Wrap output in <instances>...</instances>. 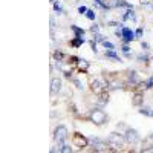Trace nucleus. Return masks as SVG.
<instances>
[{
  "label": "nucleus",
  "instance_id": "obj_5",
  "mask_svg": "<svg viewBox=\"0 0 153 153\" xmlns=\"http://www.w3.org/2000/svg\"><path fill=\"white\" fill-rule=\"evenodd\" d=\"M124 136H126V141L129 144H135V143L139 141V135H138V132L135 129H127Z\"/></svg>",
  "mask_w": 153,
  "mask_h": 153
},
{
  "label": "nucleus",
  "instance_id": "obj_3",
  "mask_svg": "<svg viewBox=\"0 0 153 153\" xmlns=\"http://www.w3.org/2000/svg\"><path fill=\"white\" fill-rule=\"evenodd\" d=\"M68 129L65 126H58L55 132H54V139H55V143H65V139L68 138Z\"/></svg>",
  "mask_w": 153,
  "mask_h": 153
},
{
  "label": "nucleus",
  "instance_id": "obj_28",
  "mask_svg": "<svg viewBox=\"0 0 153 153\" xmlns=\"http://www.w3.org/2000/svg\"><path fill=\"white\" fill-rule=\"evenodd\" d=\"M91 31H92V32H98V26H97V25H94V26L91 28Z\"/></svg>",
  "mask_w": 153,
  "mask_h": 153
},
{
  "label": "nucleus",
  "instance_id": "obj_23",
  "mask_svg": "<svg viewBox=\"0 0 153 153\" xmlns=\"http://www.w3.org/2000/svg\"><path fill=\"white\" fill-rule=\"evenodd\" d=\"M54 9L58 12V14H61V11H63V9H61V6H60L58 3H55V5H54Z\"/></svg>",
  "mask_w": 153,
  "mask_h": 153
},
{
  "label": "nucleus",
  "instance_id": "obj_10",
  "mask_svg": "<svg viewBox=\"0 0 153 153\" xmlns=\"http://www.w3.org/2000/svg\"><path fill=\"white\" fill-rule=\"evenodd\" d=\"M76 66H78V69H80V71H83V72H84V71H87V69H89V61H87V60L80 58L78 61H76Z\"/></svg>",
  "mask_w": 153,
  "mask_h": 153
},
{
  "label": "nucleus",
  "instance_id": "obj_20",
  "mask_svg": "<svg viewBox=\"0 0 153 153\" xmlns=\"http://www.w3.org/2000/svg\"><path fill=\"white\" fill-rule=\"evenodd\" d=\"M74 83H75V86L78 87V89H83V87H84V86H83V83H81L78 78H75V80H74Z\"/></svg>",
  "mask_w": 153,
  "mask_h": 153
},
{
  "label": "nucleus",
  "instance_id": "obj_16",
  "mask_svg": "<svg viewBox=\"0 0 153 153\" xmlns=\"http://www.w3.org/2000/svg\"><path fill=\"white\" fill-rule=\"evenodd\" d=\"M123 19H124V20H127V19H135V12H133V9H129V11H127Z\"/></svg>",
  "mask_w": 153,
  "mask_h": 153
},
{
  "label": "nucleus",
  "instance_id": "obj_2",
  "mask_svg": "<svg viewBox=\"0 0 153 153\" xmlns=\"http://www.w3.org/2000/svg\"><path fill=\"white\" fill-rule=\"evenodd\" d=\"M106 120H107L106 112L100 110V109L92 110V113H91V121H92V123H95L97 126H101V124H104V123H106Z\"/></svg>",
  "mask_w": 153,
  "mask_h": 153
},
{
  "label": "nucleus",
  "instance_id": "obj_24",
  "mask_svg": "<svg viewBox=\"0 0 153 153\" xmlns=\"http://www.w3.org/2000/svg\"><path fill=\"white\" fill-rule=\"evenodd\" d=\"M153 144V135H150V136H147V139H146V144Z\"/></svg>",
  "mask_w": 153,
  "mask_h": 153
},
{
  "label": "nucleus",
  "instance_id": "obj_19",
  "mask_svg": "<svg viewBox=\"0 0 153 153\" xmlns=\"http://www.w3.org/2000/svg\"><path fill=\"white\" fill-rule=\"evenodd\" d=\"M146 87H147V89H152V87H153V76H150V78L147 80V83H146Z\"/></svg>",
  "mask_w": 153,
  "mask_h": 153
},
{
  "label": "nucleus",
  "instance_id": "obj_30",
  "mask_svg": "<svg viewBox=\"0 0 153 153\" xmlns=\"http://www.w3.org/2000/svg\"><path fill=\"white\" fill-rule=\"evenodd\" d=\"M51 2H54V0H51Z\"/></svg>",
  "mask_w": 153,
  "mask_h": 153
},
{
  "label": "nucleus",
  "instance_id": "obj_25",
  "mask_svg": "<svg viewBox=\"0 0 153 153\" xmlns=\"http://www.w3.org/2000/svg\"><path fill=\"white\" fill-rule=\"evenodd\" d=\"M129 51H130V48L127 46V45H124V46H123V52H124V54H129Z\"/></svg>",
  "mask_w": 153,
  "mask_h": 153
},
{
  "label": "nucleus",
  "instance_id": "obj_21",
  "mask_svg": "<svg viewBox=\"0 0 153 153\" xmlns=\"http://www.w3.org/2000/svg\"><path fill=\"white\" fill-rule=\"evenodd\" d=\"M54 58H55V60H58V61H60V60H61V58H63V54H61V52H55V54H54Z\"/></svg>",
  "mask_w": 153,
  "mask_h": 153
},
{
  "label": "nucleus",
  "instance_id": "obj_6",
  "mask_svg": "<svg viewBox=\"0 0 153 153\" xmlns=\"http://www.w3.org/2000/svg\"><path fill=\"white\" fill-rule=\"evenodd\" d=\"M106 89H107V86L101 80H94L92 81V91L95 94H103V92H106Z\"/></svg>",
  "mask_w": 153,
  "mask_h": 153
},
{
  "label": "nucleus",
  "instance_id": "obj_22",
  "mask_svg": "<svg viewBox=\"0 0 153 153\" xmlns=\"http://www.w3.org/2000/svg\"><path fill=\"white\" fill-rule=\"evenodd\" d=\"M78 12H80V14H86L87 8H86V6H80V8H78Z\"/></svg>",
  "mask_w": 153,
  "mask_h": 153
},
{
  "label": "nucleus",
  "instance_id": "obj_1",
  "mask_svg": "<svg viewBox=\"0 0 153 153\" xmlns=\"http://www.w3.org/2000/svg\"><path fill=\"white\" fill-rule=\"evenodd\" d=\"M124 143H126V136L121 133H112L107 138V146L113 147L115 150H121L124 147Z\"/></svg>",
  "mask_w": 153,
  "mask_h": 153
},
{
  "label": "nucleus",
  "instance_id": "obj_11",
  "mask_svg": "<svg viewBox=\"0 0 153 153\" xmlns=\"http://www.w3.org/2000/svg\"><path fill=\"white\" fill-rule=\"evenodd\" d=\"M83 43H84V38H83V37H75L74 40L71 42V45H72L74 48H80Z\"/></svg>",
  "mask_w": 153,
  "mask_h": 153
},
{
  "label": "nucleus",
  "instance_id": "obj_4",
  "mask_svg": "<svg viewBox=\"0 0 153 153\" xmlns=\"http://www.w3.org/2000/svg\"><path fill=\"white\" fill-rule=\"evenodd\" d=\"M72 144H74L75 147L84 149V147L89 144V139H87V138H84L81 133H75V135L72 136Z\"/></svg>",
  "mask_w": 153,
  "mask_h": 153
},
{
  "label": "nucleus",
  "instance_id": "obj_13",
  "mask_svg": "<svg viewBox=\"0 0 153 153\" xmlns=\"http://www.w3.org/2000/svg\"><path fill=\"white\" fill-rule=\"evenodd\" d=\"M72 31L75 32V37H83L84 35V29H81V28H78V26H72Z\"/></svg>",
  "mask_w": 153,
  "mask_h": 153
},
{
  "label": "nucleus",
  "instance_id": "obj_12",
  "mask_svg": "<svg viewBox=\"0 0 153 153\" xmlns=\"http://www.w3.org/2000/svg\"><path fill=\"white\" fill-rule=\"evenodd\" d=\"M132 103L135 104V106H139L143 103V94H139V92H136L135 95H133V100H132Z\"/></svg>",
  "mask_w": 153,
  "mask_h": 153
},
{
  "label": "nucleus",
  "instance_id": "obj_18",
  "mask_svg": "<svg viewBox=\"0 0 153 153\" xmlns=\"http://www.w3.org/2000/svg\"><path fill=\"white\" fill-rule=\"evenodd\" d=\"M103 46H104L106 49H115V46H113L110 42H107V40H104V42H103Z\"/></svg>",
  "mask_w": 153,
  "mask_h": 153
},
{
  "label": "nucleus",
  "instance_id": "obj_27",
  "mask_svg": "<svg viewBox=\"0 0 153 153\" xmlns=\"http://www.w3.org/2000/svg\"><path fill=\"white\" fill-rule=\"evenodd\" d=\"M97 40H98V42H104V37L98 34V35H97Z\"/></svg>",
  "mask_w": 153,
  "mask_h": 153
},
{
  "label": "nucleus",
  "instance_id": "obj_15",
  "mask_svg": "<svg viewBox=\"0 0 153 153\" xmlns=\"http://www.w3.org/2000/svg\"><path fill=\"white\" fill-rule=\"evenodd\" d=\"M139 113H141V115H146V117H153V112H152L149 107H143L141 110H139Z\"/></svg>",
  "mask_w": 153,
  "mask_h": 153
},
{
  "label": "nucleus",
  "instance_id": "obj_26",
  "mask_svg": "<svg viewBox=\"0 0 153 153\" xmlns=\"http://www.w3.org/2000/svg\"><path fill=\"white\" fill-rule=\"evenodd\" d=\"M135 35H136V37H141V35H143V29H141V28H139V29H136Z\"/></svg>",
  "mask_w": 153,
  "mask_h": 153
},
{
  "label": "nucleus",
  "instance_id": "obj_29",
  "mask_svg": "<svg viewBox=\"0 0 153 153\" xmlns=\"http://www.w3.org/2000/svg\"><path fill=\"white\" fill-rule=\"evenodd\" d=\"M143 49H144V51L149 49V45H147V43H143Z\"/></svg>",
  "mask_w": 153,
  "mask_h": 153
},
{
  "label": "nucleus",
  "instance_id": "obj_9",
  "mask_svg": "<svg viewBox=\"0 0 153 153\" xmlns=\"http://www.w3.org/2000/svg\"><path fill=\"white\" fill-rule=\"evenodd\" d=\"M127 81H129V83H130L132 86L138 84V83H139V76H138V74H136L135 71L129 72V75H127Z\"/></svg>",
  "mask_w": 153,
  "mask_h": 153
},
{
  "label": "nucleus",
  "instance_id": "obj_14",
  "mask_svg": "<svg viewBox=\"0 0 153 153\" xmlns=\"http://www.w3.org/2000/svg\"><path fill=\"white\" fill-rule=\"evenodd\" d=\"M106 55H107L109 58H112V60H117V61H121V60H120V57H118L117 54L113 52V49H109L107 52H106Z\"/></svg>",
  "mask_w": 153,
  "mask_h": 153
},
{
  "label": "nucleus",
  "instance_id": "obj_17",
  "mask_svg": "<svg viewBox=\"0 0 153 153\" xmlns=\"http://www.w3.org/2000/svg\"><path fill=\"white\" fill-rule=\"evenodd\" d=\"M86 16H87V19H89V20H95V12H94L92 9H87Z\"/></svg>",
  "mask_w": 153,
  "mask_h": 153
},
{
  "label": "nucleus",
  "instance_id": "obj_8",
  "mask_svg": "<svg viewBox=\"0 0 153 153\" xmlns=\"http://www.w3.org/2000/svg\"><path fill=\"white\" fill-rule=\"evenodd\" d=\"M60 89H61V80L60 78H52V81H51V92L57 94Z\"/></svg>",
  "mask_w": 153,
  "mask_h": 153
},
{
  "label": "nucleus",
  "instance_id": "obj_7",
  "mask_svg": "<svg viewBox=\"0 0 153 153\" xmlns=\"http://www.w3.org/2000/svg\"><path fill=\"white\" fill-rule=\"evenodd\" d=\"M121 34H123V38H124L126 42H132L133 38H135V32H133V31H130L129 28H123Z\"/></svg>",
  "mask_w": 153,
  "mask_h": 153
}]
</instances>
